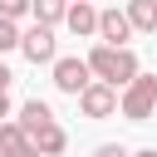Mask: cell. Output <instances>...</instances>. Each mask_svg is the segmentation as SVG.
Wrapping results in <instances>:
<instances>
[{"mask_svg": "<svg viewBox=\"0 0 157 157\" xmlns=\"http://www.w3.org/2000/svg\"><path fill=\"white\" fill-rule=\"evenodd\" d=\"M88 69H93L98 83H113L118 93L142 74V69H137V54H132V49H118V44H93V49H88Z\"/></svg>", "mask_w": 157, "mask_h": 157, "instance_id": "obj_1", "label": "cell"}, {"mask_svg": "<svg viewBox=\"0 0 157 157\" xmlns=\"http://www.w3.org/2000/svg\"><path fill=\"white\" fill-rule=\"evenodd\" d=\"M118 113H123L128 123H147V118L157 113V74H137V78L123 88Z\"/></svg>", "mask_w": 157, "mask_h": 157, "instance_id": "obj_2", "label": "cell"}, {"mask_svg": "<svg viewBox=\"0 0 157 157\" xmlns=\"http://www.w3.org/2000/svg\"><path fill=\"white\" fill-rule=\"evenodd\" d=\"M49 69H54V88H59V93H69V98H78V93L93 83L88 59H74V54H69V59H54Z\"/></svg>", "mask_w": 157, "mask_h": 157, "instance_id": "obj_3", "label": "cell"}, {"mask_svg": "<svg viewBox=\"0 0 157 157\" xmlns=\"http://www.w3.org/2000/svg\"><path fill=\"white\" fill-rule=\"evenodd\" d=\"M20 54H25L29 64H54V59H59V39H54V29H49V25H29L25 39H20Z\"/></svg>", "mask_w": 157, "mask_h": 157, "instance_id": "obj_4", "label": "cell"}, {"mask_svg": "<svg viewBox=\"0 0 157 157\" xmlns=\"http://www.w3.org/2000/svg\"><path fill=\"white\" fill-rule=\"evenodd\" d=\"M118 98H123V93H118L113 83H98V78H93V83L78 93V108H83V118H113V113H118Z\"/></svg>", "mask_w": 157, "mask_h": 157, "instance_id": "obj_5", "label": "cell"}, {"mask_svg": "<svg viewBox=\"0 0 157 157\" xmlns=\"http://www.w3.org/2000/svg\"><path fill=\"white\" fill-rule=\"evenodd\" d=\"M132 34H137V29H132L128 10H98V44H118V49H128Z\"/></svg>", "mask_w": 157, "mask_h": 157, "instance_id": "obj_6", "label": "cell"}, {"mask_svg": "<svg viewBox=\"0 0 157 157\" xmlns=\"http://www.w3.org/2000/svg\"><path fill=\"white\" fill-rule=\"evenodd\" d=\"M64 25H69V34H78V39H98V10H93V0H69Z\"/></svg>", "mask_w": 157, "mask_h": 157, "instance_id": "obj_7", "label": "cell"}, {"mask_svg": "<svg viewBox=\"0 0 157 157\" xmlns=\"http://www.w3.org/2000/svg\"><path fill=\"white\" fill-rule=\"evenodd\" d=\"M29 142L39 147V157H59V152L69 147V132H64V128H59V118H54V123H44L39 132H29Z\"/></svg>", "mask_w": 157, "mask_h": 157, "instance_id": "obj_8", "label": "cell"}, {"mask_svg": "<svg viewBox=\"0 0 157 157\" xmlns=\"http://www.w3.org/2000/svg\"><path fill=\"white\" fill-rule=\"evenodd\" d=\"M15 123H20V128H25V137H29V132H39L44 123H54V108H49L44 98H29V103L20 108V118H15Z\"/></svg>", "mask_w": 157, "mask_h": 157, "instance_id": "obj_9", "label": "cell"}, {"mask_svg": "<svg viewBox=\"0 0 157 157\" xmlns=\"http://www.w3.org/2000/svg\"><path fill=\"white\" fill-rule=\"evenodd\" d=\"M123 10H128V20H132L137 34H157V0H128Z\"/></svg>", "mask_w": 157, "mask_h": 157, "instance_id": "obj_10", "label": "cell"}, {"mask_svg": "<svg viewBox=\"0 0 157 157\" xmlns=\"http://www.w3.org/2000/svg\"><path fill=\"white\" fill-rule=\"evenodd\" d=\"M29 15H34V25H64V15H69V0H34L29 5Z\"/></svg>", "mask_w": 157, "mask_h": 157, "instance_id": "obj_11", "label": "cell"}, {"mask_svg": "<svg viewBox=\"0 0 157 157\" xmlns=\"http://www.w3.org/2000/svg\"><path fill=\"white\" fill-rule=\"evenodd\" d=\"M20 147H29V137H25V128H20L15 118H5V123H0V157H15Z\"/></svg>", "mask_w": 157, "mask_h": 157, "instance_id": "obj_12", "label": "cell"}, {"mask_svg": "<svg viewBox=\"0 0 157 157\" xmlns=\"http://www.w3.org/2000/svg\"><path fill=\"white\" fill-rule=\"evenodd\" d=\"M20 39H25V29H20L15 20H0V54H10V49H20Z\"/></svg>", "mask_w": 157, "mask_h": 157, "instance_id": "obj_13", "label": "cell"}, {"mask_svg": "<svg viewBox=\"0 0 157 157\" xmlns=\"http://www.w3.org/2000/svg\"><path fill=\"white\" fill-rule=\"evenodd\" d=\"M29 5H34V0H0V20H15V25H20V20L29 15Z\"/></svg>", "mask_w": 157, "mask_h": 157, "instance_id": "obj_14", "label": "cell"}, {"mask_svg": "<svg viewBox=\"0 0 157 157\" xmlns=\"http://www.w3.org/2000/svg\"><path fill=\"white\" fill-rule=\"evenodd\" d=\"M93 157H132V152H128V147H123V142H103V147H98V152H93Z\"/></svg>", "mask_w": 157, "mask_h": 157, "instance_id": "obj_15", "label": "cell"}, {"mask_svg": "<svg viewBox=\"0 0 157 157\" xmlns=\"http://www.w3.org/2000/svg\"><path fill=\"white\" fill-rule=\"evenodd\" d=\"M10 118V88H0V123Z\"/></svg>", "mask_w": 157, "mask_h": 157, "instance_id": "obj_16", "label": "cell"}, {"mask_svg": "<svg viewBox=\"0 0 157 157\" xmlns=\"http://www.w3.org/2000/svg\"><path fill=\"white\" fill-rule=\"evenodd\" d=\"M10 83H15V74H10L5 64H0V88H10Z\"/></svg>", "mask_w": 157, "mask_h": 157, "instance_id": "obj_17", "label": "cell"}, {"mask_svg": "<svg viewBox=\"0 0 157 157\" xmlns=\"http://www.w3.org/2000/svg\"><path fill=\"white\" fill-rule=\"evenodd\" d=\"M15 157H39V147H34V142H29V147H20V152H15Z\"/></svg>", "mask_w": 157, "mask_h": 157, "instance_id": "obj_18", "label": "cell"}, {"mask_svg": "<svg viewBox=\"0 0 157 157\" xmlns=\"http://www.w3.org/2000/svg\"><path fill=\"white\" fill-rule=\"evenodd\" d=\"M132 157H157V147H137V152H132Z\"/></svg>", "mask_w": 157, "mask_h": 157, "instance_id": "obj_19", "label": "cell"}]
</instances>
